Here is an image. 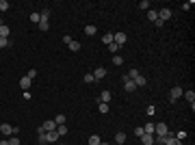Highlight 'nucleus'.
<instances>
[{
	"label": "nucleus",
	"instance_id": "nucleus-1",
	"mask_svg": "<svg viewBox=\"0 0 195 145\" xmlns=\"http://www.w3.org/2000/svg\"><path fill=\"white\" fill-rule=\"evenodd\" d=\"M169 132V128H167V124H163V121H158V124H154V134L156 137H165Z\"/></svg>",
	"mask_w": 195,
	"mask_h": 145
},
{
	"label": "nucleus",
	"instance_id": "nucleus-2",
	"mask_svg": "<svg viewBox=\"0 0 195 145\" xmlns=\"http://www.w3.org/2000/svg\"><path fill=\"white\" fill-rule=\"evenodd\" d=\"M126 39H128V37H126V33H113V44H117L119 48L126 44Z\"/></svg>",
	"mask_w": 195,
	"mask_h": 145
},
{
	"label": "nucleus",
	"instance_id": "nucleus-3",
	"mask_svg": "<svg viewBox=\"0 0 195 145\" xmlns=\"http://www.w3.org/2000/svg\"><path fill=\"white\" fill-rule=\"evenodd\" d=\"M41 130H44V132H52V130H56V124H54V119H48V121H44V124H41Z\"/></svg>",
	"mask_w": 195,
	"mask_h": 145
},
{
	"label": "nucleus",
	"instance_id": "nucleus-4",
	"mask_svg": "<svg viewBox=\"0 0 195 145\" xmlns=\"http://www.w3.org/2000/svg\"><path fill=\"white\" fill-rule=\"evenodd\" d=\"M46 139H48V143H59V139H61V134L56 132V130H52V132H46Z\"/></svg>",
	"mask_w": 195,
	"mask_h": 145
},
{
	"label": "nucleus",
	"instance_id": "nucleus-5",
	"mask_svg": "<svg viewBox=\"0 0 195 145\" xmlns=\"http://www.w3.org/2000/svg\"><path fill=\"white\" fill-rule=\"evenodd\" d=\"M182 96L187 97V102L191 104V110H195V91H184Z\"/></svg>",
	"mask_w": 195,
	"mask_h": 145
},
{
	"label": "nucleus",
	"instance_id": "nucleus-6",
	"mask_svg": "<svg viewBox=\"0 0 195 145\" xmlns=\"http://www.w3.org/2000/svg\"><path fill=\"white\" fill-rule=\"evenodd\" d=\"M169 17H171V9H167V7H165V9H160V11H158V20L167 22Z\"/></svg>",
	"mask_w": 195,
	"mask_h": 145
},
{
	"label": "nucleus",
	"instance_id": "nucleus-7",
	"mask_svg": "<svg viewBox=\"0 0 195 145\" xmlns=\"http://www.w3.org/2000/svg\"><path fill=\"white\" fill-rule=\"evenodd\" d=\"M182 93H184V91H182V87H174V89H171V96H169V100H171V102H176V100L182 96Z\"/></svg>",
	"mask_w": 195,
	"mask_h": 145
},
{
	"label": "nucleus",
	"instance_id": "nucleus-8",
	"mask_svg": "<svg viewBox=\"0 0 195 145\" xmlns=\"http://www.w3.org/2000/svg\"><path fill=\"white\" fill-rule=\"evenodd\" d=\"M165 137H167V143L165 145H182V141H178V139L174 137V132H167Z\"/></svg>",
	"mask_w": 195,
	"mask_h": 145
},
{
	"label": "nucleus",
	"instance_id": "nucleus-9",
	"mask_svg": "<svg viewBox=\"0 0 195 145\" xmlns=\"http://www.w3.org/2000/svg\"><path fill=\"white\" fill-rule=\"evenodd\" d=\"M124 89H126L128 93L137 91V85H135V80H124Z\"/></svg>",
	"mask_w": 195,
	"mask_h": 145
},
{
	"label": "nucleus",
	"instance_id": "nucleus-10",
	"mask_svg": "<svg viewBox=\"0 0 195 145\" xmlns=\"http://www.w3.org/2000/svg\"><path fill=\"white\" fill-rule=\"evenodd\" d=\"M0 132H2V134H7V137H9V134H13V126H11V124H0Z\"/></svg>",
	"mask_w": 195,
	"mask_h": 145
},
{
	"label": "nucleus",
	"instance_id": "nucleus-11",
	"mask_svg": "<svg viewBox=\"0 0 195 145\" xmlns=\"http://www.w3.org/2000/svg\"><path fill=\"white\" fill-rule=\"evenodd\" d=\"M100 102L108 104V102H111V91H102V93H100V97H98V104H100Z\"/></svg>",
	"mask_w": 195,
	"mask_h": 145
},
{
	"label": "nucleus",
	"instance_id": "nucleus-12",
	"mask_svg": "<svg viewBox=\"0 0 195 145\" xmlns=\"http://www.w3.org/2000/svg\"><path fill=\"white\" fill-rule=\"evenodd\" d=\"M104 76H106V69H104V67H96V72H93V78H96V80H102Z\"/></svg>",
	"mask_w": 195,
	"mask_h": 145
},
{
	"label": "nucleus",
	"instance_id": "nucleus-13",
	"mask_svg": "<svg viewBox=\"0 0 195 145\" xmlns=\"http://www.w3.org/2000/svg\"><path fill=\"white\" fill-rule=\"evenodd\" d=\"M31 82H33V80H31V78H26V76H24V78H20V87H22L24 91H28V89H31Z\"/></svg>",
	"mask_w": 195,
	"mask_h": 145
},
{
	"label": "nucleus",
	"instance_id": "nucleus-14",
	"mask_svg": "<svg viewBox=\"0 0 195 145\" xmlns=\"http://www.w3.org/2000/svg\"><path fill=\"white\" fill-rule=\"evenodd\" d=\"M135 85H137V89H139V87H145V85H147V78H145V76H141V74H139V76L135 78Z\"/></svg>",
	"mask_w": 195,
	"mask_h": 145
},
{
	"label": "nucleus",
	"instance_id": "nucleus-15",
	"mask_svg": "<svg viewBox=\"0 0 195 145\" xmlns=\"http://www.w3.org/2000/svg\"><path fill=\"white\" fill-rule=\"evenodd\" d=\"M9 33H11V30H9V26H7V24H2V26H0V39H9Z\"/></svg>",
	"mask_w": 195,
	"mask_h": 145
},
{
	"label": "nucleus",
	"instance_id": "nucleus-16",
	"mask_svg": "<svg viewBox=\"0 0 195 145\" xmlns=\"http://www.w3.org/2000/svg\"><path fill=\"white\" fill-rule=\"evenodd\" d=\"M67 46H69V50H72V52H78V50H80V41L69 39V41H67Z\"/></svg>",
	"mask_w": 195,
	"mask_h": 145
},
{
	"label": "nucleus",
	"instance_id": "nucleus-17",
	"mask_svg": "<svg viewBox=\"0 0 195 145\" xmlns=\"http://www.w3.org/2000/svg\"><path fill=\"white\" fill-rule=\"evenodd\" d=\"M85 33H87V35H89V37H91V35H96V33H98L96 24H87V26H85Z\"/></svg>",
	"mask_w": 195,
	"mask_h": 145
},
{
	"label": "nucleus",
	"instance_id": "nucleus-18",
	"mask_svg": "<svg viewBox=\"0 0 195 145\" xmlns=\"http://www.w3.org/2000/svg\"><path fill=\"white\" fill-rule=\"evenodd\" d=\"M141 141H143L145 145H154V134H143Z\"/></svg>",
	"mask_w": 195,
	"mask_h": 145
},
{
	"label": "nucleus",
	"instance_id": "nucleus-19",
	"mask_svg": "<svg viewBox=\"0 0 195 145\" xmlns=\"http://www.w3.org/2000/svg\"><path fill=\"white\" fill-rule=\"evenodd\" d=\"M143 132H145V134H154V124H152V121L143 126Z\"/></svg>",
	"mask_w": 195,
	"mask_h": 145
},
{
	"label": "nucleus",
	"instance_id": "nucleus-20",
	"mask_svg": "<svg viewBox=\"0 0 195 145\" xmlns=\"http://www.w3.org/2000/svg\"><path fill=\"white\" fill-rule=\"evenodd\" d=\"M156 17H158V13H156L154 9H150V11H147V20H150V22H156Z\"/></svg>",
	"mask_w": 195,
	"mask_h": 145
},
{
	"label": "nucleus",
	"instance_id": "nucleus-21",
	"mask_svg": "<svg viewBox=\"0 0 195 145\" xmlns=\"http://www.w3.org/2000/svg\"><path fill=\"white\" fill-rule=\"evenodd\" d=\"M98 110H100L102 115H106V113H108V104H104V102H100V104H98Z\"/></svg>",
	"mask_w": 195,
	"mask_h": 145
},
{
	"label": "nucleus",
	"instance_id": "nucleus-22",
	"mask_svg": "<svg viewBox=\"0 0 195 145\" xmlns=\"http://www.w3.org/2000/svg\"><path fill=\"white\" fill-rule=\"evenodd\" d=\"M115 143H126V134L124 132H117L115 134Z\"/></svg>",
	"mask_w": 195,
	"mask_h": 145
},
{
	"label": "nucleus",
	"instance_id": "nucleus-23",
	"mask_svg": "<svg viewBox=\"0 0 195 145\" xmlns=\"http://www.w3.org/2000/svg\"><path fill=\"white\" fill-rule=\"evenodd\" d=\"M54 124H56V126H63V124H65V115H56V117H54Z\"/></svg>",
	"mask_w": 195,
	"mask_h": 145
},
{
	"label": "nucleus",
	"instance_id": "nucleus-24",
	"mask_svg": "<svg viewBox=\"0 0 195 145\" xmlns=\"http://www.w3.org/2000/svg\"><path fill=\"white\" fill-rule=\"evenodd\" d=\"M56 132H59L61 137H65V134H67V126H65V124H63V126H56Z\"/></svg>",
	"mask_w": 195,
	"mask_h": 145
},
{
	"label": "nucleus",
	"instance_id": "nucleus-25",
	"mask_svg": "<svg viewBox=\"0 0 195 145\" xmlns=\"http://www.w3.org/2000/svg\"><path fill=\"white\" fill-rule=\"evenodd\" d=\"M100 141H102V139H100L98 134H93V137H89V145H100Z\"/></svg>",
	"mask_w": 195,
	"mask_h": 145
},
{
	"label": "nucleus",
	"instance_id": "nucleus-26",
	"mask_svg": "<svg viewBox=\"0 0 195 145\" xmlns=\"http://www.w3.org/2000/svg\"><path fill=\"white\" fill-rule=\"evenodd\" d=\"M154 143L156 145H165L167 143V137H154Z\"/></svg>",
	"mask_w": 195,
	"mask_h": 145
},
{
	"label": "nucleus",
	"instance_id": "nucleus-27",
	"mask_svg": "<svg viewBox=\"0 0 195 145\" xmlns=\"http://www.w3.org/2000/svg\"><path fill=\"white\" fill-rule=\"evenodd\" d=\"M139 9H143V11H150V0H141V2H139Z\"/></svg>",
	"mask_w": 195,
	"mask_h": 145
},
{
	"label": "nucleus",
	"instance_id": "nucleus-28",
	"mask_svg": "<svg viewBox=\"0 0 195 145\" xmlns=\"http://www.w3.org/2000/svg\"><path fill=\"white\" fill-rule=\"evenodd\" d=\"M108 50H111V54L115 56V54L119 52V46H117V44H108Z\"/></svg>",
	"mask_w": 195,
	"mask_h": 145
},
{
	"label": "nucleus",
	"instance_id": "nucleus-29",
	"mask_svg": "<svg viewBox=\"0 0 195 145\" xmlns=\"http://www.w3.org/2000/svg\"><path fill=\"white\" fill-rule=\"evenodd\" d=\"M39 15H41V20H46V22H50V9H44V11H41Z\"/></svg>",
	"mask_w": 195,
	"mask_h": 145
},
{
	"label": "nucleus",
	"instance_id": "nucleus-30",
	"mask_svg": "<svg viewBox=\"0 0 195 145\" xmlns=\"http://www.w3.org/2000/svg\"><path fill=\"white\" fill-rule=\"evenodd\" d=\"M31 22L39 24V22H41V15H39V13H31Z\"/></svg>",
	"mask_w": 195,
	"mask_h": 145
},
{
	"label": "nucleus",
	"instance_id": "nucleus-31",
	"mask_svg": "<svg viewBox=\"0 0 195 145\" xmlns=\"http://www.w3.org/2000/svg\"><path fill=\"white\" fill-rule=\"evenodd\" d=\"M102 41H104V44H106V46H108V44H113V33H106V35H104V39H102Z\"/></svg>",
	"mask_w": 195,
	"mask_h": 145
},
{
	"label": "nucleus",
	"instance_id": "nucleus-32",
	"mask_svg": "<svg viewBox=\"0 0 195 145\" xmlns=\"http://www.w3.org/2000/svg\"><path fill=\"white\" fill-rule=\"evenodd\" d=\"M137 76H139V72H137V69H130V72L126 74V78H130V80H135Z\"/></svg>",
	"mask_w": 195,
	"mask_h": 145
},
{
	"label": "nucleus",
	"instance_id": "nucleus-33",
	"mask_svg": "<svg viewBox=\"0 0 195 145\" xmlns=\"http://www.w3.org/2000/svg\"><path fill=\"white\" fill-rule=\"evenodd\" d=\"M121 63H124V58H121L119 54H115V56H113V65H121Z\"/></svg>",
	"mask_w": 195,
	"mask_h": 145
},
{
	"label": "nucleus",
	"instance_id": "nucleus-34",
	"mask_svg": "<svg viewBox=\"0 0 195 145\" xmlns=\"http://www.w3.org/2000/svg\"><path fill=\"white\" fill-rule=\"evenodd\" d=\"M39 28H41V30H48V28H50V22L41 20V22H39Z\"/></svg>",
	"mask_w": 195,
	"mask_h": 145
},
{
	"label": "nucleus",
	"instance_id": "nucleus-35",
	"mask_svg": "<svg viewBox=\"0 0 195 145\" xmlns=\"http://www.w3.org/2000/svg\"><path fill=\"white\" fill-rule=\"evenodd\" d=\"M85 82H87V85H91V82H96V78H93V74H87V76H85Z\"/></svg>",
	"mask_w": 195,
	"mask_h": 145
},
{
	"label": "nucleus",
	"instance_id": "nucleus-36",
	"mask_svg": "<svg viewBox=\"0 0 195 145\" xmlns=\"http://www.w3.org/2000/svg\"><path fill=\"white\" fill-rule=\"evenodd\" d=\"M145 113H147V117H152V115L156 113V106H147V108H145Z\"/></svg>",
	"mask_w": 195,
	"mask_h": 145
},
{
	"label": "nucleus",
	"instance_id": "nucleus-37",
	"mask_svg": "<svg viewBox=\"0 0 195 145\" xmlns=\"http://www.w3.org/2000/svg\"><path fill=\"white\" fill-rule=\"evenodd\" d=\"M7 143H9V145H20V139H17V137H11Z\"/></svg>",
	"mask_w": 195,
	"mask_h": 145
},
{
	"label": "nucleus",
	"instance_id": "nucleus-38",
	"mask_svg": "<svg viewBox=\"0 0 195 145\" xmlns=\"http://www.w3.org/2000/svg\"><path fill=\"white\" fill-rule=\"evenodd\" d=\"M35 76H37V69H31V72L26 74V78H31V80H35Z\"/></svg>",
	"mask_w": 195,
	"mask_h": 145
},
{
	"label": "nucleus",
	"instance_id": "nucleus-39",
	"mask_svg": "<svg viewBox=\"0 0 195 145\" xmlns=\"http://www.w3.org/2000/svg\"><path fill=\"white\" fill-rule=\"evenodd\" d=\"M143 134H145V132H143V128H135V137H139V139H141Z\"/></svg>",
	"mask_w": 195,
	"mask_h": 145
},
{
	"label": "nucleus",
	"instance_id": "nucleus-40",
	"mask_svg": "<svg viewBox=\"0 0 195 145\" xmlns=\"http://www.w3.org/2000/svg\"><path fill=\"white\" fill-rule=\"evenodd\" d=\"M9 9V2L7 0H0V11H7Z\"/></svg>",
	"mask_w": 195,
	"mask_h": 145
},
{
	"label": "nucleus",
	"instance_id": "nucleus-41",
	"mask_svg": "<svg viewBox=\"0 0 195 145\" xmlns=\"http://www.w3.org/2000/svg\"><path fill=\"white\" fill-rule=\"evenodd\" d=\"M9 44H11V41H9V39H0V50H2V48H7V46H9Z\"/></svg>",
	"mask_w": 195,
	"mask_h": 145
},
{
	"label": "nucleus",
	"instance_id": "nucleus-42",
	"mask_svg": "<svg viewBox=\"0 0 195 145\" xmlns=\"http://www.w3.org/2000/svg\"><path fill=\"white\" fill-rule=\"evenodd\" d=\"M100 145H108V143H106V141H100Z\"/></svg>",
	"mask_w": 195,
	"mask_h": 145
},
{
	"label": "nucleus",
	"instance_id": "nucleus-43",
	"mask_svg": "<svg viewBox=\"0 0 195 145\" xmlns=\"http://www.w3.org/2000/svg\"><path fill=\"white\" fill-rule=\"evenodd\" d=\"M0 145H9V143H7V141H0Z\"/></svg>",
	"mask_w": 195,
	"mask_h": 145
},
{
	"label": "nucleus",
	"instance_id": "nucleus-44",
	"mask_svg": "<svg viewBox=\"0 0 195 145\" xmlns=\"http://www.w3.org/2000/svg\"><path fill=\"white\" fill-rule=\"evenodd\" d=\"M2 24H4V22H2V20H0V26H2Z\"/></svg>",
	"mask_w": 195,
	"mask_h": 145
},
{
	"label": "nucleus",
	"instance_id": "nucleus-45",
	"mask_svg": "<svg viewBox=\"0 0 195 145\" xmlns=\"http://www.w3.org/2000/svg\"><path fill=\"white\" fill-rule=\"evenodd\" d=\"M117 145H124V143H117Z\"/></svg>",
	"mask_w": 195,
	"mask_h": 145
}]
</instances>
